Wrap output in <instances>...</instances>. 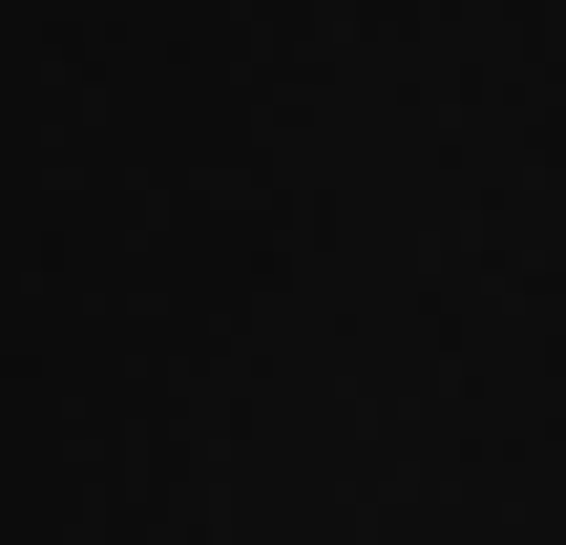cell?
I'll return each instance as SVG.
<instances>
[{"label": "cell", "instance_id": "1", "mask_svg": "<svg viewBox=\"0 0 566 545\" xmlns=\"http://www.w3.org/2000/svg\"><path fill=\"white\" fill-rule=\"evenodd\" d=\"M0 545H566V0H0Z\"/></svg>", "mask_w": 566, "mask_h": 545}]
</instances>
